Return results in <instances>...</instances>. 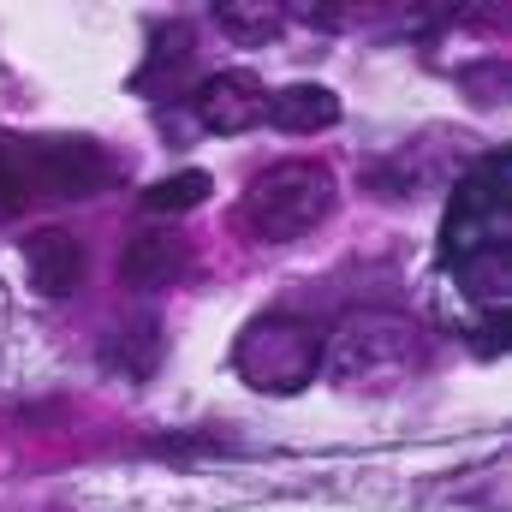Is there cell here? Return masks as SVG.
I'll return each mask as SVG.
<instances>
[{"label":"cell","instance_id":"cell-9","mask_svg":"<svg viewBox=\"0 0 512 512\" xmlns=\"http://www.w3.org/2000/svg\"><path fill=\"white\" fill-rule=\"evenodd\" d=\"M262 120H274V126L292 131V137H316V131L340 126V96L328 84H286V90L268 96V114Z\"/></svg>","mask_w":512,"mask_h":512},{"label":"cell","instance_id":"cell-4","mask_svg":"<svg viewBox=\"0 0 512 512\" xmlns=\"http://www.w3.org/2000/svg\"><path fill=\"white\" fill-rule=\"evenodd\" d=\"M340 185L328 161H274L268 173H256L245 203H239V227L256 245H292L304 233H316L334 209Z\"/></svg>","mask_w":512,"mask_h":512},{"label":"cell","instance_id":"cell-2","mask_svg":"<svg viewBox=\"0 0 512 512\" xmlns=\"http://www.w3.org/2000/svg\"><path fill=\"white\" fill-rule=\"evenodd\" d=\"M114 185V161L102 143L84 137H0V215H18L30 203H78L90 191Z\"/></svg>","mask_w":512,"mask_h":512},{"label":"cell","instance_id":"cell-5","mask_svg":"<svg viewBox=\"0 0 512 512\" xmlns=\"http://www.w3.org/2000/svg\"><path fill=\"white\" fill-rule=\"evenodd\" d=\"M233 370L256 393H304L322 370V334L304 316H262L239 334Z\"/></svg>","mask_w":512,"mask_h":512},{"label":"cell","instance_id":"cell-11","mask_svg":"<svg viewBox=\"0 0 512 512\" xmlns=\"http://www.w3.org/2000/svg\"><path fill=\"white\" fill-rule=\"evenodd\" d=\"M215 18H221V30L239 36V42H268V36L280 30V12H274V6H256V0H227V6H215Z\"/></svg>","mask_w":512,"mask_h":512},{"label":"cell","instance_id":"cell-1","mask_svg":"<svg viewBox=\"0 0 512 512\" xmlns=\"http://www.w3.org/2000/svg\"><path fill=\"white\" fill-rule=\"evenodd\" d=\"M507 185H512V155L489 149L453 191L447 221H441V256L477 292L489 310H507L512 268H507Z\"/></svg>","mask_w":512,"mask_h":512},{"label":"cell","instance_id":"cell-10","mask_svg":"<svg viewBox=\"0 0 512 512\" xmlns=\"http://www.w3.org/2000/svg\"><path fill=\"white\" fill-rule=\"evenodd\" d=\"M209 191H215V179H209L203 167H179V173H167V179H155V185L143 191V209H149V215H191Z\"/></svg>","mask_w":512,"mask_h":512},{"label":"cell","instance_id":"cell-7","mask_svg":"<svg viewBox=\"0 0 512 512\" xmlns=\"http://www.w3.org/2000/svg\"><path fill=\"white\" fill-rule=\"evenodd\" d=\"M24 274H30V292L42 298H72L90 274V251L78 245V233L66 227H42L24 239Z\"/></svg>","mask_w":512,"mask_h":512},{"label":"cell","instance_id":"cell-3","mask_svg":"<svg viewBox=\"0 0 512 512\" xmlns=\"http://www.w3.org/2000/svg\"><path fill=\"white\" fill-rule=\"evenodd\" d=\"M423 328L411 316H393V310H358L346 316L328 340H322V370L340 387H358V393H387L405 376L423 370Z\"/></svg>","mask_w":512,"mask_h":512},{"label":"cell","instance_id":"cell-8","mask_svg":"<svg viewBox=\"0 0 512 512\" xmlns=\"http://www.w3.org/2000/svg\"><path fill=\"white\" fill-rule=\"evenodd\" d=\"M185 268H191V239L173 233V227H149V233L126 239V251H120V280L137 286V292H161Z\"/></svg>","mask_w":512,"mask_h":512},{"label":"cell","instance_id":"cell-6","mask_svg":"<svg viewBox=\"0 0 512 512\" xmlns=\"http://www.w3.org/2000/svg\"><path fill=\"white\" fill-rule=\"evenodd\" d=\"M191 108H197V126L215 131V137H239L268 114V90L262 78L245 66H227V72H209L197 90H191Z\"/></svg>","mask_w":512,"mask_h":512}]
</instances>
